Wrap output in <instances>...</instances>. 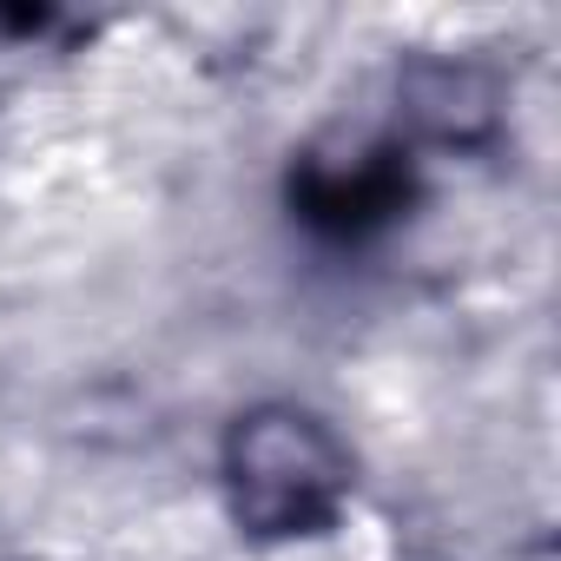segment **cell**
<instances>
[{"instance_id":"cell-1","label":"cell","mask_w":561,"mask_h":561,"mask_svg":"<svg viewBox=\"0 0 561 561\" xmlns=\"http://www.w3.org/2000/svg\"><path fill=\"white\" fill-rule=\"evenodd\" d=\"M225 476H231V502H238L244 528H257V535H305L344 502L351 449L311 410L271 403V410L238 416L231 449H225Z\"/></svg>"},{"instance_id":"cell-2","label":"cell","mask_w":561,"mask_h":561,"mask_svg":"<svg viewBox=\"0 0 561 561\" xmlns=\"http://www.w3.org/2000/svg\"><path fill=\"white\" fill-rule=\"evenodd\" d=\"M403 106L430 139H482L495 119V87L476 67H449V60H423L403 80Z\"/></svg>"}]
</instances>
